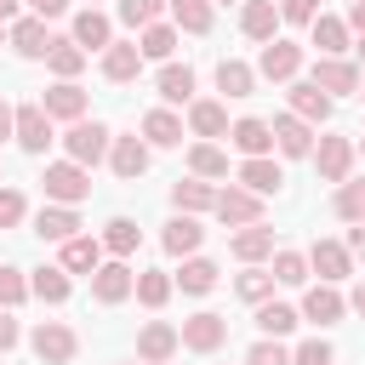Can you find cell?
I'll return each mask as SVG.
<instances>
[{
  "label": "cell",
  "instance_id": "cell-1",
  "mask_svg": "<svg viewBox=\"0 0 365 365\" xmlns=\"http://www.w3.org/2000/svg\"><path fill=\"white\" fill-rule=\"evenodd\" d=\"M46 200H57V205H80L86 194H91V171L80 165V160H57V165H46Z\"/></svg>",
  "mask_w": 365,
  "mask_h": 365
},
{
  "label": "cell",
  "instance_id": "cell-2",
  "mask_svg": "<svg viewBox=\"0 0 365 365\" xmlns=\"http://www.w3.org/2000/svg\"><path fill=\"white\" fill-rule=\"evenodd\" d=\"M63 148H68V160L97 165V160L114 148V137H108V125H103V120H74V125L63 131Z\"/></svg>",
  "mask_w": 365,
  "mask_h": 365
},
{
  "label": "cell",
  "instance_id": "cell-3",
  "mask_svg": "<svg viewBox=\"0 0 365 365\" xmlns=\"http://www.w3.org/2000/svg\"><path fill=\"white\" fill-rule=\"evenodd\" d=\"M29 342H34V354H40V365H68V359L80 354V336H74V331H68L63 319H40Z\"/></svg>",
  "mask_w": 365,
  "mask_h": 365
},
{
  "label": "cell",
  "instance_id": "cell-4",
  "mask_svg": "<svg viewBox=\"0 0 365 365\" xmlns=\"http://www.w3.org/2000/svg\"><path fill=\"white\" fill-rule=\"evenodd\" d=\"M217 222H228V228H245V222H262V194H251L245 182L240 188H217Z\"/></svg>",
  "mask_w": 365,
  "mask_h": 365
},
{
  "label": "cell",
  "instance_id": "cell-5",
  "mask_svg": "<svg viewBox=\"0 0 365 365\" xmlns=\"http://www.w3.org/2000/svg\"><path fill=\"white\" fill-rule=\"evenodd\" d=\"M297 68H302V46H297V40H279V34H274V40L262 46V57H257V74H262V80H279V86L297 80Z\"/></svg>",
  "mask_w": 365,
  "mask_h": 365
},
{
  "label": "cell",
  "instance_id": "cell-6",
  "mask_svg": "<svg viewBox=\"0 0 365 365\" xmlns=\"http://www.w3.org/2000/svg\"><path fill=\"white\" fill-rule=\"evenodd\" d=\"M137 291V274L125 268V257H114V262H103L97 274H91V297L103 302V308H114V302H125Z\"/></svg>",
  "mask_w": 365,
  "mask_h": 365
},
{
  "label": "cell",
  "instance_id": "cell-7",
  "mask_svg": "<svg viewBox=\"0 0 365 365\" xmlns=\"http://www.w3.org/2000/svg\"><path fill=\"white\" fill-rule=\"evenodd\" d=\"M11 137H17V148H23V154H46V143H51V114H46L40 103H23V108H17V131H11Z\"/></svg>",
  "mask_w": 365,
  "mask_h": 365
},
{
  "label": "cell",
  "instance_id": "cell-8",
  "mask_svg": "<svg viewBox=\"0 0 365 365\" xmlns=\"http://www.w3.org/2000/svg\"><path fill=\"white\" fill-rule=\"evenodd\" d=\"M354 143L348 137H319V148H314V165H319V177L325 182H348V171H354Z\"/></svg>",
  "mask_w": 365,
  "mask_h": 365
},
{
  "label": "cell",
  "instance_id": "cell-9",
  "mask_svg": "<svg viewBox=\"0 0 365 365\" xmlns=\"http://www.w3.org/2000/svg\"><path fill=\"white\" fill-rule=\"evenodd\" d=\"M308 268H314L325 285H336V279H348V274H354V251H348V245H336V240H314Z\"/></svg>",
  "mask_w": 365,
  "mask_h": 365
},
{
  "label": "cell",
  "instance_id": "cell-10",
  "mask_svg": "<svg viewBox=\"0 0 365 365\" xmlns=\"http://www.w3.org/2000/svg\"><path fill=\"white\" fill-rule=\"evenodd\" d=\"M222 342H228V319H222V314H194V319H182V348L217 354Z\"/></svg>",
  "mask_w": 365,
  "mask_h": 365
},
{
  "label": "cell",
  "instance_id": "cell-11",
  "mask_svg": "<svg viewBox=\"0 0 365 365\" xmlns=\"http://www.w3.org/2000/svg\"><path fill=\"white\" fill-rule=\"evenodd\" d=\"M314 86L331 91V97H348V91H359V63H348V57H319V63H314Z\"/></svg>",
  "mask_w": 365,
  "mask_h": 365
},
{
  "label": "cell",
  "instance_id": "cell-12",
  "mask_svg": "<svg viewBox=\"0 0 365 365\" xmlns=\"http://www.w3.org/2000/svg\"><path fill=\"white\" fill-rule=\"evenodd\" d=\"M177 342H182V331L165 325V319H154V325H143V336H137V359H143V365H165V359L177 354Z\"/></svg>",
  "mask_w": 365,
  "mask_h": 365
},
{
  "label": "cell",
  "instance_id": "cell-13",
  "mask_svg": "<svg viewBox=\"0 0 365 365\" xmlns=\"http://www.w3.org/2000/svg\"><path fill=\"white\" fill-rule=\"evenodd\" d=\"M40 108L51 114V120H86V91L74 86V80H57V86H46V97H40Z\"/></svg>",
  "mask_w": 365,
  "mask_h": 365
},
{
  "label": "cell",
  "instance_id": "cell-14",
  "mask_svg": "<svg viewBox=\"0 0 365 365\" xmlns=\"http://www.w3.org/2000/svg\"><path fill=\"white\" fill-rule=\"evenodd\" d=\"M291 114L308 120V125H325L331 120V91H319L314 80H291Z\"/></svg>",
  "mask_w": 365,
  "mask_h": 365
},
{
  "label": "cell",
  "instance_id": "cell-15",
  "mask_svg": "<svg viewBox=\"0 0 365 365\" xmlns=\"http://www.w3.org/2000/svg\"><path fill=\"white\" fill-rule=\"evenodd\" d=\"M228 143H234L245 160H257V154H274V125L245 114V120H234V125H228Z\"/></svg>",
  "mask_w": 365,
  "mask_h": 365
},
{
  "label": "cell",
  "instance_id": "cell-16",
  "mask_svg": "<svg viewBox=\"0 0 365 365\" xmlns=\"http://www.w3.org/2000/svg\"><path fill=\"white\" fill-rule=\"evenodd\" d=\"M274 148H279L285 160L314 154V125H308V120H297V114H279V120H274Z\"/></svg>",
  "mask_w": 365,
  "mask_h": 365
},
{
  "label": "cell",
  "instance_id": "cell-17",
  "mask_svg": "<svg viewBox=\"0 0 365 365\" xmlns=\"http://www.w3.org/2000/svg\"><path fill=\"white\" fill-rule=\"evenodd\" d=\"M342 314H348V297H342L336 285H325V279L302 297V319H314V325H336Z\"/></svg>",
  "mask_w": 365,
  "mask_h": 365
},
{
  "label": "cell",
  "instance_id": "cell-18",
  "mask_svg": "<svg viewBox=\"0 0 365 365\" xmlns=\"http://www.w3.org/2000/svg\"><path fill=\"white\" fill-rule=\"evenodd\" d=\"M279 23H285V17H279V6H274V0H245V11H240L245 40H262V46L279 34Z\"/></svg>",
  "mask_w": 365,
  "mask_h": 365
},
{
  "label": "cell",
  "instance_id": "cell-19",
  "mask_svg": "<svg viewBox=\"0 0 365 365\" xmlns=\"http://www.w3.org/2000/svg\"><path fill=\"white\" fill-rule=\"evenodd\" d=\"M74 46H86V51H108L114 46V23L97 11V6H86L80 17H74V34H68Z\"/></svg>",
  "mask_w": 365,
  "mask_h": 365
},
{
  "label": "cell",
  "instance_id": "cell-20",
  "mask_svg": "<svg viewBox=\"0 0 365 365\" xmlns=\"http://www.w3.org/2000/svg\"><path fill=\"white\" fill-rule=\"evenodd\" d=\"M137 68H143V46H137V40H114V46L103 51V80L125 86V80H137Z\"/></svg>",
  "mask_w": 365,
  "mask_h": 365
},
{
  "label": "cell",
  "instance_id": "cell-21",
  "mask_svg": "<svg viewBox=\"0 0 365 365\" xmlns=\"http://www.w3.org/2000/svg\"><path fill=\"white\" fill-rule=\"evenodd\" d=\"M108 165H114V177L137 182V177L148 171V143H143V137H114V148H108Z\"/></svg>",
  "mask_w": 365,
  "mask_h": 365
},
{
  "label": "cell",
  "instance_id": "cell-22",
  "mask_svg": "<svg viewBox=\"0 0 365 365\" xmlns=\"http://www.w3.org/2000/svg\"><path fill=\"white\" fill-rule=\"evenodd\" d=\"M348 34H354L348 17H325V11H319V17L308 23V40L319 46V57H342V51H348Z\"/></svg>",
  "mask_w": 365,
  "mask_h": 365
},
{
  "label": "cell",
  "instance_id": "cell-23",
  "mask_svg": "<svg viewBox=\"0 0 365 365\" xmlns=\"http://www.w3.org/2000/svg\"><path fill=\"white\" fill-rule=\"evenodd\" d=\"M68 274H97L103 268V240H91V234H74V240H63V257H57Z\"/></svg>",
  "mask_w": 365,
  "mask_h": 365
},
{
  "label": "cell",
  "instance_id": "cell-24",
  "mask_svg": "<svg viewBox=\"0 0 365 365\" xmlns=\"http://www.w3.org/2000/svg\"><path fill=\"white\" fill-rule=\"evenodd\" d=\"M6 40L17 46V57H46V51H51V34H46V17H17Z\"/></svg>",
  "mask_w": 365,
  "mask_h": 365
},
{
  "label": "cell",
  "instance_id": "cell-25",
  "mask_svg": "<svg viewBox=\"0 0 365 365\" xmlns=\"http://www.w3.org/2000/svg\"><path fill=\"white\" fill-rule=\"evenodd\" d=\"M240 182H245L251 194H262V200H268V194H279L285 171L274 165V154H257V160H245V165H240Z\"/></svg>",
  "mask_w": 365,
  "mask_h": 365
},
{
  "label": "cell",
  "instance_id": "cell-26",
  "mask_svg": "<svg viewBox=\"0 0 365 365\" xmlns=\"http://www.w3.org/2000/svg\"><path fill=\"white\" fill-rule=\"evenodd\" d=\"M34 234H40V240H57V245H63V240H74V234H80L74 205H57V200H51V205L34 217Z\"/></svg>",
  "mask_w": 365,
  "mask_h": 365
},
{
  "label": "cell",
  "instance_id": "cell-27",
  "mask_svg": "<svg viewBox=\"0 0 365 365\" xmlns=\"http://www.w3.org/2000/svg\"><path fill=\"white\" fill-rule=\"evenodd\" d=\"M160 240H165V251H171V257H194V251H200V240H205V228H200L188 211H177V217L165 222V234H160Z\"/></svg>",
  "mask_w": 365,
  "mask_h": 365
},
{
  "label": "cell",
  "instance_id": "cell-28",
  "mask_svg": "<svg viewBox=\"0 0 365 365\" xmlns=\"http://www.w3.org/2000/svg\"><path fill=\"white\" fill-rule=\"evenodd\" d=\"M228 251H234L240 262H262V257H274V228H262V222H245V228L228 240Z\"/></svg>",
  "mask_w": 365,
  "mask_h": 365
},
{
  "label": "cell",
  "instance_id": "cell-29",
  "mask_svg": "<svg viewBox=\"0 0 365 365\" xmlns=\"http://www.w3.org/2000/svg\"><path fill=\"white\" fill-rule=\"evenodd\" d=\"M217 91H222V97H251V91H257V68L240 63V57H222V63H217Z\"/></svg>",
  "mask_w": 365,
  "mask_h": 365
},
{
  "label": "cell",
  "instance_id": "cell-30",
  "mask_svg": "<svg viewBox=\"0 0 365 365\" xmlns=\"http://www.w3.org/2000/svg\"><path fill=\"white\" fill-rule=\"evenodd\" d=\"M143 143H148V148H177V143H182V120H177L171 108L143 114Z\"/></svg>",
  "mask_w": 365,
  "mask_h": 365
},
{
  "label": "cell",
  "instance_id": "cell-31",
  "mask_svg": "<svg viewBox=\"0 0 365 365\" xmlns=\"http://www.w3.org/2000/svg\"><path fill=\"white\" fill-rule=\"evenodd\" d=\"M171 205L188 211V217H194V211H211V205H217V188H211L205 177H182V182L171 188Z\"/></svg>",
  "mask_w": 365,
  "mask_h": 365
},
{
  "label": "cell",
  "instance_id": "cell-32",
  "mask_svg": "<svg viewBox=\"0 0 365 365\" xmlns=\"http://www.w3.org/2000/svg\"><path fill=\"white\" fill-rule=\"evenodd\" d=\"M188 125H194V137H228V108L222 103H188Z\"/></svg>",
  "mask_w": 365,
  "mask_h": 365
},
{
  "label": "cell",
  "instance_id": "cell-33",
  "mask_svg": "<svg viewBox=\"0 0 365 365\" xmlns=\"http://www.w3.org/2000/svg\"><path fill=\"white\" fill-rule=\"evenodd\" d=\"M46 68H51L57 80H74V74L86 68V46H74V40H51V51H46Z\"/></svg>",
  "mask_w": 365,
  "mask_h": 365
},
{
  "label": "cell",
  "instance_id": "cell-34",
  "mask_svg": "<svg viewBox=\"0 0 365 365\" xmlns=\"http://www.w3.org/2000/svg\"><path fill=\"white\" fill-rule=\"evenodd\" d=\"M143 245V228L131 222V217H108V228H103V251H114V257H131Z\"/></svg>",
  "mask_w": 365,
  "mask_h": 365
},
{
  "label": "cell",
  "instance_id": "cell-35",
  "mask_svg": "<svg viewBox=\"0 0 365 365\" xmlns=\"http://www.w3.org/2000/svg\"><path fill=\"white\" fill-rule=\"evenodd\" d=\"M297 308H285V302H257V331L262 336H291L297 331Z\"/></svg>",
  "mask_w": 365,
  "mask_h": 365
},
{
  "label": "cell",
  "instance_id": "cell-36",
  "mask_svg": "<svg viewBox=\"0 0 365 365\" xmlns=\"http://www.w3.org/2000/svg\"><path fill=\"white\" fill-rule=\"evenodd\" d=\"M160 97L165 103H188L194 97V68L188 63H165L160 68Z\"/></svg>",
  "mask_w": 365,
  "mask_h": 365
},
{
  "label": "cell",
  "instance_id": "cell-37",
  "mask_svg": "<svg viewBox=\"0 0 365 365\" xmlns=\"http://www.w3.org/2000/svg\"><path fill=\"white\" fill-rule=\"evenodd\" d=\"M177 285H182L188 297H205V291L217 285V262H211V257H188L182 274H177Z\"/></svg>",
  "mask_w": 365,
  "mask_h": 365
},
{
  "label": "cell",
  "instance_id": "cell-38",
  "mask_svg": "<svg viewBox=\"0 0 365 365\" xmlns=\"http://www.w3.org/2000/svg\"><path fill=\"white\" fill-rule=\"evenodd\" d=\"M29 291H34L40 302H68V268H63V262H57V268H34Z\"/></svg>",
  "mask_w": 365,
  "mask_h": 365
},
{
  "label": "cell",
  "instance_id": "cell-39",
  "mask_svg": "<svg viewBox=\"0 0 365 365\" xmlns=\"http://www.w3.org/2000/svg\"><path fill=\"white\" fill-rule=\"evenodd\" d=\"M171 23L182 34H205L211 29V0H171Z\"/></svg>",
  "mask_w": 365,
  "mask_h": 365
},
{
  "label": "cell",
  "instance_id": "cell-40",
  "mask_svg": "<svg viewBox=\"0 0 365 365\" xmlns=\"http://www.w3.org/2000/svg\"><path fill=\"white\" fill-rule=\"evenodd\" d=\"M137 46H143V57H154V63H165V57L177 51V23H148Z\"/></svg>",
  "mask_w": 365,
  "mask_h": 365
},
{
  "label": "cell",
  "instance_id": "cell-41",
  "mask_svg": "<svg viewBox=\"0 0 365 365\" xmlns=\"http://www.w3.org/2000/svg\"><path fill=\"white\" fill-rule=\"evenodd\" d=\"M188 171H194V177H228V154H222L217 143H194V148H188Z\"/></svg>",
  "mask_w": 365,
  "mask_h": 365
},
{
  "label": "cell",
  "instance_id": "cell-42",
  "mask_svg": "<svg viewBox=\"0 0 365 365\" xmlns=\"http://www.w3.org/2000/svg\"><path fill=\"white\" fill-rule=\"evenodd\" d=\"M171 274H160V268H148V274H137V302L143 308H165V297H171Z\"/></svg>",
  "mask_w": 365,
  "mask_h": 365
},
{
  "label": "cell",
  "instance_id": "cell-43",
  "mask_svg": "<svg viewBox=\"0 0 365 365\" xmlns=\"http://www.w3.org/2000/svg\"><path fill=\"white\" fill-rule=\"evenodd\" d=\"M171 0H120V23H131V29H148V23H160V11H165Z\"/></svg>",
  "mask_w": 365,
  "mask_h": 365
},
{
  "label": "cell",
  "instance_id": "cell-44",
  "mask_svg": "<svg viewBox=\"0 0 365 365\" xmlns=\"http://www.w3.org/2000/svg\"><path fill=\"white\" fill-rule=\"evenodd\" d=\"M336 217H342V222H365V182L348 177V182L336 188Z\"/></svg>",
  "mask_w": 365,
  "mask_h": 365
},
{
  "label": "cell",
  "instance_id": "cell-45",
  "mask_svg": "<svg viewBox=\"0 0 365 365\" xmlns=\"http://www.w3.org/2000/svg\"><path fill=\"white\" fill-rule=\"evenodd\" d=\"M274 279L279 285H302L308 279V257L302 251H274Z\"/></svg>",
  "mask_w": 365,
  "mask_h": 365
},
{
  "label": "cell",
  "instance_id": "cell-46",
  "mask_svg": "<svg viewBox=\"0 0 365 365\" xmlns=\"http://www.w3.org/2000/svg\"><path fill=\"white\" fill-rule=\"evenodd\" d=\"M23 297H34L29 279H23V268H0V308H17Z\"/></svg>",
  "mask_w": 365,
  "mask_h": 365
},
{
  "label": "cell",
  "instance_id": "cell-47",
  "mask_svg": "<svg viewBox=\"0 0 365 365\" xmlns=\"http://www.w3.org/2000/svg\"><path fill=\"white\" fill-rule=\"evenodd\" d=\"M245 365H291V348H279V336H262V342L245 354Z\"/></svg>",
  "mask_w": 365,
  "mask_h": 365
},
{
  "label": "cell",
  "instance_id": "cell-48",
  "mask_svg": "<svg viewBox=\"0 0 365 365\" xmlns=\"http://www.w3.org/2000/svg\"><path fill=\"white\" fill-rule=\"evenodd\" d=\"M331 359H336V354H331V342H325V336H308V342L291 354V365H331Z\"/></svg>",
  "mask_w": 365,
  "mask_h": 365
},
{
  "label": "cell",
  "instance_id": "cell-49",
  "mask_svg": "<svg viewBox=\"0 0 365 365\" xmlns=\"http://www.w3.org/2000/svg\"><path fill=\"white\" fill-rule=\"evenodd\" d=\"M268 291H274V274H257V268L240 274V297L245 302H268Z\"/></svg>",
  "mask_w": 365,
  "mask_h": 365
},
{
  "label": "cell",
  "instance_id": "cell-50",
  "mask_svg": "<svg viewBox=\"0 0 365 365\" xmlns=\"http://www.w3.org/2000/svg\"><path fill=\"white\" fill-rule=\"evenodd\" d=\"M29 217V205H23V194L17 188H0V228H17Z\"/></svg>",
  "mask_w": 365,
  "mask_h": 365
},
{
  "label": "cell",
  "instance_id": "cell-51",
  "mask_svg": "<svg viewBox=\"0 0 365 365\" xmlns=\"http://www.w3.org/2000/svg\"><path fill=\"white\" fill-rule=\"evenodd\" d=\"M279 17L285 23H314L319 17V0H279Z\"/></svg>",
  "mask_w": 365,
  "mask_h": 365
},
{
  "label": "cell",
  "instance_id": "cell-52",
  "mask_svg": "<svg viewBox=\"0 0 365 365\" xmlns=\"http://www.w3.org/2000/svg\"><path fill=\"white\" fill-rule=\"evenodd\" d=\"M17 336H23V331H17L11 308H0V354H11V348H17Z\"/></svg>",
  "mask_w": 365,
  "mask_h": 365
},
{
  "label": "cell",
  "instance_id": "cell-53",
  "mask_svg": "<svg viewBox=\"0 0 365 365\" xmlns=\"http://www.w3.org/2000/svg\"><path fill=\"white\" fill-rule=\"evenodd\" d=\"M34 6V17H63L68 11V0H29Z\"/></svg>",
  "mask_w": 365,
  "mask_h": 365
},
{
  "label": "cell",
  "instance_id": "cell-54",
  "mask_svg": "<svg viewBox=\"0 0 365 365\" xmlns=\"http://www.w3.org/2000/svg\"><path fill=\"white\" fill-rule=\"evenodd\" d=\"M348 29L365 40V0H354V6H348Z\"/></svg>",
  "mask_w": 365,
  "mask_h": 365
},
{
  "label": "cell",
  "instance_id": "cell-55",
  "mask_svg": "<svg viewBox=\"0 0 365 365\" xmlns=\"http://www.w3.org/2000/svg\"><path fill=\"white\" fill-rule=\"evenodd\" d=\"M11 131H17V108L0 97V137H11Z\"/></svg>",
  "mask_w": 365,
  "mask_h": 365
},
{
  "label": "cell",
  "instance_id": "cell-56",
  "mask_svg": "<svg viewBox=\"0 0 365 365\" xmlns=\"http://www.w3.org/2000/svg\"><path fill=\"white\" fill-rule=\"evenodd\" d=\"M348 251H354V257H365V222H354V228H348Z\"/></svg>",
  "mask_w": 365,
  "mask_h": 365
},
{
  "label": "cell",
  "instance_id": "cell-57",
  "mask_svg": "<svg viewBox=\"0 0 365 365\" xmlns=\"http://www.w3.org/2000/svg\"><path fill=\"white\" fill-rule=\"evenodd\" d=\"M348 308H354V314H365V279L354 285V297H348Z\"/></svg>",
  "mask_w": 365,
  "mask_h": 365
},
{
  "label": "cell",
  "instance_id": "cell-58",
  "mask_svg": "<svg viewBox=\"0 0 365 365\" xmlns=\"http://www.w3.org/2000/svg\"><path fill=\"white\" fill-rule=\"evenodd\" d=\"M0 23H17V0H0Z\"/></svg>",
  "mask_w": 365,
  "mask_h": 365
},
{
  "label": "cell",
  "instance_id": "cell-59",
  "mask_svg": "<svg viewBox=\"0 0 365 365\" xmlns=\"http://www.w3.org/2000/svg\"><path fill=\"white\" fill-rule=\"evenodd\" d=\"M211 6H234V0H211Z\"/></svg>",
  "mask_w": 365,
  "mask_h": 365
},
{
  "label": "cell",
  "instance_id": "cell-60",
  "mask_svg": "<svg viewBox=\"0 0 365 365\" xmlns=\"http://www.w3.org/2000/svg\"><path fill=\"white\" fill-rule=\"evenodd\" d=\"M359 63H365V40H359Z\"/></svg>",
  "mask_w": 365,
  "mask_h": 365
},
{
  "label": "cell",
  "instance_id": "cell-61",
  "mask_svg": "<svg viewBox=\"0 0 365 365\" xmlns=\"http://www.w3.org/2000/svg\"><path fill=\"white\" fill-rule=\"evenodd\" d=\"M6 34H11V29H6V23H0V40H6Z\"/></svg>",
  "mask_w": 365,
  "mask_h": 365
},
{
  "label": "cell",
  "instance_id": "cell-62",
  "mask_svg": "<svg viewBox=\"0 0 365 365\" xmlns=\"http://www.w3.org/2000/svg\"><path fill=\"white\" fill-rule=\"evenodd\" d=\"M359 97H365V80H359Z\"/></svg>",
  "mask_w": 365,
  "mask_h": 365
},
{
  "label": "cell",
  "instance_id": "cell-63",
  "mask_svg": "<svg viewBox=\"0 0 365 365\" xmlns=\"http://www.w3.org/2000/svg\"><path fill=\"white\" fill-rule=\"evenodd\" d=\"M359 154H365V143H359Z\"/></svg>",
  "mask_w": 365,
  "mask_h": 365
},
{
  "label": "cell",
  "instance_id": "cell-64",
  "mask_svg": "<svg viewBox=\"0 0 365 365\" xmlns=\"http://www.w3.org/2000/svg\"><path fill=\"white\" fill-rule=\"evenodd\" d=\"M91 6H97V0H91Z\"/></svg>",
  "mask_w": 365,
  "mask_h": 365
}]
</instances>
